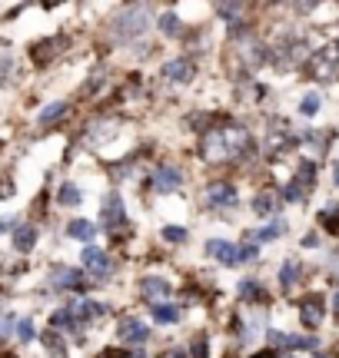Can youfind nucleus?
I'll return each instance as SVG.
<instances>
[{
  "label": "nucleus",
  "mask_w": 339,
  "mask_h": 358,
  "mask_svg": "<svg viewBox=\"0 0 339 358\" xmlns=\"http://www.w3.org/2000/svg\"><path fill=\"white\" fill-rule=\"evenodd\" d=\"M167 358H190V355H183V352H170Z\"/></svg>",
  "instance_id": "obj_35"
},
{
  "label": "nucleus",
  "mask_w": 339,
  "mask_h": 358,
  "mask_svg": "<svg viewBox=\"0 0 339 358\" xmlns=\"http://www.w3.org/2000/svg\"><path fill=\"white\" fill-rule=\"evenodd\" d=\"M207 199H209V206H216V209H230V206H236V189L230 182L216 179V182L207 186Z\"/></svg>",
  "instance_id": "obj_2"
},
{
  "label": "nucleus",
  "mask_w": 339,
  "mask_h": 358,
  "mask_svg": "<svg viewBox=\"0 0 339 358\" xmlns=\"http://www.w3.org/2000/svg\"><path fill=\"white\" fill-rule=\"evenodd\" d=\"M240 259L253 262V259H256V245H240Z\"/></svg>",
  "instance_id": "obj_33"
},
{
  "label": "nucleus",
  "mask_w": 339,
  "mask_h": 358,
  "mask_svg": "<svg viewBox=\"0 0 339 358\" xmlns=\"http://www.w3.org/2000/svg\"><path fill=\"white\" fill-rule=\"evenodd\" d=\"M207 256L223 262V266H236L240 262V249L233 243H226V239H209L207 243Z\"/></svg>",
  "instance_id": "obj_4"
},
{
  "label": "nucleus",
  "mask_w": 339,
  "mask_h": 358,
  "mask_svg": "<svg viewBox=\"0 0 339 358\" xmlns=\"http://www.w3.org/2000/svg\"><path fill=\"white\" fill-rule=\"evenodd\" d=\"M333 308H336V312H339V292H336V299H333Z\"/></svg>",
  "instance_id": "obj_38"
},
{
  "label": "nucleus",
  "mask_w": 339,
  "mask_h": 358,
  "mask_svg": "<svg viewBox=\"0 0 339 358\" xmlns=\"http://www.w3.org/2000/svg\"><path fill=\"white\" fill-rule=\"evenodd\" d=\"M177 319H180V308L177 306H153V322L157 325H173Z\"/></svg>",
  "instance_id": "obj_18"
},
{
  "label": "nucleus",
  "mask_w": 339,
  "mask_h": 358,
  "mask_svg": "<svg viewBox=\"0 0 339 358\" xmlns=\"http://www.w3.org/2000/svg\"><path fill=\"white\" fill-rule=\"evenodd\" d=\"M43 345H47V352H53L57 358L67 355V348H64V342H60V335H57V332H47V335H43Z\"/></svg>",
  "instance_id": "obj_25"
},
{
  "label": "nucleus",
  "mask_w": 339,
  "mask_h": 358,
  "mask_svg": "<svg viewBox=\"0 0 339 358\" xmlns=\"http://www.w3.org/2000/svg\"><path fill=\"white\" fill-rule=\"evenodd\" d=\"M50 325H53V329H74V332H77V319H74V312H67V308L53 312V315H50Z\"/></svg>",
  "instance_id": "obj_21"
},
{
  "label": "nucleus",
  "mask_w": 339,
  "mask_h": 358,
  "mask_svg": "<svg viewBox=\"0 0 339 358\" xmlns=\"http://www.w3.org/2000/svg\"><path fill=\"white\" fill-rule=\"evenodd\" d=\"M53 289H77L80 292V272L77 268H57L53 272V279H50Z\"/></svg>",
  "instance_id": "obj_13"
},
{
  "label": "nucleus",
  "mask_w": 339,
  "mask_h": 358,
  "mask_svg": "<svg viewBox=\"0 0 339 358\" xmlns=\"http://www.w3.org/2000/svg\"><path fill=\"white\" fill-rule=\"evenodd\" d=\"M253 358H276V355H273V352H256Z\"/></svg>",
  "instance_id": "obj_34"
},
{
  "label": "nucleus",
  "mask_w": 339,
  "mask_h": 358,
  "mask_svg": "<svg viewBox=\"0 0 339 358\" xmlns=\"http://www.w3.org/2000/svg\"><path fill=\"white\" fill-rule=\"evenodd\" d=\"M83 266L90 268L97 279H104V275H110V272H113V262H110V259H106L97 245H87V249H83Z\"/></svg>",
  "instance_id": "obj_6"
},
{
  "label": "nucleus",
  "mask_w": 339,
  "mask_h": 358,
  "mask_svg": "<svg viewBox=\"0 0 339 358\" xmlns=\"http://www.w3.org/2000/svg\"><path fill=\"white\" fill-rule=\"evenodd\" d=\"M120 338L130 342V345H144L146 338H150V329L140 319H123L120 322Z\"/></svg>",
  "instance_id": "obj_8"
},
{
  "label": "nucleus",
  "mask_w": 339,
  "mask_h": 358,
  "mask_svg": "<svg viewBox=\"0 0 339 358\" xmlns=\"http://www.w3.org/2000/svg\"><path fill=\"white\" fill-rule=\"evenodd\" d=\"M67 236H70V239H80V243H90L93 236H97V226H93L90 219H74V222L67 226Z\"/></svg>",
  "instance_id": "obj_11"
},
{
  "label": "nucleus",
  "mask_w": 339,
  "mask_h": 358,
  "mask_svg": "<svg viewBox=\"0 0 339 358\" xmlns=\"http://www.w3.org/2000/svg\"><path fill=\"white\" fill-rule=\"evenodd\" d=\"M160 30L167 34V37H180V30H183V24H180V17L170 10V13H163L160 17Z\"/></svg>",
  "instance_id": "obj_19"
},
{
  "label": "nucleus",
  "mask_w": 339,
  "mask_h": 358,
  "mask_svg": "<svg viewBox=\"0 0 339 358\" xmlns=\"http://www.w3.org/2000/svg\"><path fill=\"white\" fill-rule=\"evenodd\" d=\"M240 299H249V302H266V292L260 289V282H243L240 285Z\"/></svg>",
  "instance_id": "obj_20"
},
{
  "label": "nucleus",
  "mask_w": 339,
  "mask_h": 358,
  "mask_svg": "<svg viewBox=\"0 0 339 358\" xmlns=\"http://www.w3.org/2000/svg\"><path fill=\"white\" fill-rule=\"evenodd\" d=\"M80 199H83V192H80L74 182H64V186H60V203L64 206H80Z\"/></svg>",
  "instance_id": "obj_22"
},
{
  "label": "nucleus",
  "mask_w": 339,
  "mask_h": 358,
  "mask_svg": "<svg viewBox=\"0 0 339 358\" xmlns=\"http://www.w3.org/2000/svg\"><path fill=\"white\" fill-rule=\"evenodd\" d=\"M336 186H339V163H336Z\"/></svg>",
  "instance_id": "obj_39"
},
{
  "label": "nucleus",
  "mask_w": 339,
  "mask_h": 358,
  "mask_svg": "<svg viewBox=\"0 0 339 358\" xmlns=\"http://www.w3.org/2000/svg\"><path fill=\"white\" fill-rule=\"evenodd\" d=\"M196 73L193 60H186V57H180V60H170L167 66H163V77L173 80V83H190Z\"/></svg>",
  "instance_id": "obj_7"
},
{
  "label": "nucleus",
  "mask_w": 339,
  "mask_h": 358,
  "mask_svg": "<svg viewBox=\"0 0 339 358\" xmlns=\"http://www.w3.org/2000/svg\"><path fill=\"white\" fill-rule=\"evenodd\" d=\"M17 335H20V342H30V338H34V322L30 319L17 322Z\"/></svg>",
  "instance_id": "obj_29"
},
{
  "label": "nucleus",
  "mask_w": 339,
  "mask_h": 358,
  "mask_svg": "<svg viewBox=\"0 0 339 358\" xmlns=\"http://www.w3.org/2000/svg\"><path fill=\"white\" fill-rule=\"evenodd\" d=\"M127 358H146V355H144V352H133V355H127Z\"/></svg>",
  "instance_id": "obj_37"
},
{
  "label": "nucleus",
  "mask_w": 339,
  "mask_h": 358,
  "mask_svg": "<svg viewBox=\"0 0 339 358\" xmlns=\"http://www.w3.org/2000/svg\"><path fill=\"white\" fill-rule=\"evenodd\" d=\"M190 355H193V358H207V342H203V338H193V345H190Z\"/></svg>",
  "instance_id": "obj_31"
},
{
  "label": "nucleus",
  "mask_w": 339,
  "mask_h": 358,
  "mask_svg": "<svg viewBox=\"0 0 339 358\" xmlns=\"http://www.w3.org/2000/svg\"><path fill=\"white\" fill-rule=\"evenodd\" d=\"M140 292H144L146 299L157 306V299H167V295H170V282L167 279H157V275H146V279L140 282Z\"/></svg>",
  "instance_id": "obj_10"
},
{
  "label": "nucleus",
  "mask_w": 339,
  "mask_h": 358,
  "mask_svg": "<svg viewBox=\"0 0 339 358\" xmlns=\"http://www.w3.org/2000/svg\"><path fill=\"white\" fill-rule=\"evenodd\" d=\"M313 358H333V355H326V352H313Z\"/></svg>",
  "instance_id": "obj_36"
},
{
  "label": "nucleus",
  "mask_w": 339,
  "mask_h": 358,
  "mask_svg": "<svg viewBox=\"0 0 339 358\" xmlns=\"http://www.w3.org/2000/svg\"><path fill=\"white\" fill-rule=\"evenodd\" d=\"M100 216H104V226L106 229H117V226H123V219H127V213H123V199H120V192H110L104 199V209H100Z\"/></svg>",
  "instance_id": "obj_3"
},
{
  "label": "nucleus",
  "mask_w": 339,
  "mask_h": 358,
  "mask_svg": "<svg viewBox=\"0 0 339 358\" xmlns=\"http://www.w3.org/2000/svg\"><path fill=\"white\" fill-rule=\"evenodd\" d=\"M293 182H296V186H300L303 192L310 189V186L316 182V166H313V163H303V166L296 169V176H293Z\"/></svg>",
  "instance_id": "obj_17"
},
{
  "label": "nucleus",
  "mask_w": 339,
  "mask_h": 358,
  "mask_svg": "<svg viewBox=\"0 0 339 358\" xmlns=\"http://www.w3.org/2000/svg\"><path fill=\"white\" fill-rule=\"evenodd\" d=\"M153 186H157V192H177L183 186V173L177 166H160L157 173H153Z\"/></svg>",
  "instance_id": "obj_5"
},
{
  "label": "nucleus",
  "mask_w": 339,
  "mask_h": 358,
  "mask_svg": "<svg viewBox=\"0 0 339 358\" xmlns=\"http://www.w3.org/2000/svg\"><path fill=\"white\" fill-rule=\"evenodd\" d=\"M300 319L306 329H316L319 322H323V302H319V295H306L300 302Z\"/></svg>",
  "instance_id": "obj_9"
},
{
  "label": "nucleus",
  "mask_w": 339,
  "mask_h": 358,
  "mask_svg": "<svg viewBox=\"0 0 339 358\" xmlns=\"http://www.w3.org/2000/svg\"><path fill=\"white\" fill-rule=\"evenodd\" d=\"M216 10H220L223 17H236V13L243 10V7H240V3H220V7H216Z\"/></svg>",
  "instance_id": "obj_32"
},
{
  "label": "nucleus",
  "mask_w": 339,
  "mask_h": 358,
  "mask_svg": "<svg viewBox=\"0 0 339 358\" xmlns=\"http://www.w3.org/2000/svg\"><path fill=\"white\" fill-rule=\"evenodd\" d=\"M283 196H286L289 203H300V199H303V196H306V192H303L300 186H296V182L289 179V186H286V189H283Z\"/></svg>",
  "instance_id": "obj_30"
},
{
  "label": "nucleus",
  "mask_w": 339,
  "mask_h": 358,
  "mask_svg": "<svg viewBox=\"0 0 339 358\" xmlns=\"http://www.w3.org/2000/svg\"><path fill=\"white\" fill-rule=\"evenodd\" d=\"M253 213H260V216H273L276 213V192H260L256 199H253Z\"/></svg>",
  "instance_id": "obj_14"
},
{
  "label": "nucleus",
  "mask_w": 339,
  "mask_h": 358,
  "mask_svg": "<svg viewBox=\"0 0 339 358\" xmlns=\"http://www.w3.org/2000/svg\"><path fill=\"white\" fill-rule=\"evenodd\" d=\"M57 43H60V40H47V43H37V47H34V60H37V64H47V57H53V47H57Z\"/></svg>",
  "instance_id": "obj_24"
},
{
  "label": "nucleus",
  "mask_w": 339,
  "mask_h": 358,
  "mask_svg": "<svg viewBox=\"0 0 339 358\" xmlns=\"http://www.w3.org/2000/svg\"><path fill=\"white\" fill-rule=\"evenodd\" d=\"M37 245V229L34 226H17V232H13V249L17 252H30Z\"/></svg>",
  "instance_id": "obj_12"
},
{
  "label": "nucleus",
  "mask_w": 339,
  "mask_h": 358,
  "mask_svg": "<svg viewBox=\"0 0 339 358\" xmlns=\"http://www.w3.org/2000/svg\"><path fill=\"white\" fill-rule=\"evenodd\" d=\"M279 232H283V222H276V226H266V229L256 232V243H273V239H279Z\"/></svg>",
  "instance_id": "obj_27"
},
{
  "label": "nucleus",
  "mask_w": 339,
  "mask_h": 358,
  "mask_svg": "<svg viewBox=\"0 0 339 358\" xmlns=\"http://www.w3.org/2000/svg\"><path fill=\"white\" fill-rule=\"evenodd\" d=\"M186 236H190V232L183 229V226H167V229H163V239H167V243H186Z\"/></svg>",
  "instance_id": "obj_28"
},
{
  "label": "nucleus",
  "mask_w": 339,
  "mask_h": 358,
  "mask_svg": "<svg viewBox=\"0 0 339 358\" xmlns=\"http://www.w3.org/2000/svg\"><path fill=\"white\" fill-rule=\"evenodd\" d=\"M67 113V103H50V106H43V110H40V127H50V123H57V120H60V116Z\"/></svg>",
  "instance_id": "obj_16"
},
{
  "label": "nucleus",
  "mask_w": 339,
  "mask_h": 358,
  "mask_svg": "<svg viewBox=\"0 0 339 358\" xmlns=\"http://www.w3.org/2000/svg\"><path fill=\"white\" fill-rule=\"evenodd\" d=\"M100 315H106V306H100V302H83L80 306V319H100Z\"/></svg>",
  "instance_id": "obj_26"
},
{
  "label": "nucleus",
  "mask_w": 339,
  "mask_h": 358,
  "mask_svg": "<svg viewBox=\"0 0 339 358\" xmlns=\"http://www.w3.org/2000/svg\"><path fill=\"white\" fill-rule=\"evenodd\" d=\"M146 24H150V17H146L144 7H130L127 13H120L117 20H113V34H117L120 40H133L144 34Z\"/></svg>",
  "instance_id": "obj_1"
},
{
  "label": "nucleus",
  "mask_w": 339,
  "mask_h": 358,
  "mask_svg": "<svg viewBox=\"0 0 339 358\" xmlns=\"http://www.w3.org/2000/svg\"><path fill=\"white\" fill-rule=\"evenodd\" d=\"M319 106H323V100H319V93H306V96H303V103H300V113L313 116V113H319Z\"/></svg>",
  "instance_id": "obj_23"
},
{
  "label": "nucleus",
  "mask_w": 339,
  "mask_h": 358,
  "mask_svg": "<svg viewBox=\"0 0 339 358\" xmlns=\"http://www.w3.org/2000/svg\"><path fill=\"white\" fill-rule=\"evenodd\" d=\"M300 275H303L300 262H286V266L279 268V285H283V289H293V285L300 282Z\"/></svg>",
  "instance_id": "obj_15"
}]
</instances>
